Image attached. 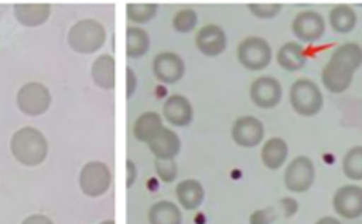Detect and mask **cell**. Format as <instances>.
Returning a JSON list of instances; mask_svg holds the SVG:
<instances>
[{"mask_svg":"<svg viewBox=\"0 0 362 224\" xmlns=\"http://www.w3.org/2000/svg\"><path fill=\"white\" fill-rule=\"evenodd\" d=\"M11 154L20 165L34 168L48 155V140L35 127H21L11 138Z\"/></svg>","mask_w":362,"mask_h":224,"instance_id":"obj_1","label":"cell"},{"mask_svg":"<svg viewBox=\"0 0 362 224\" xmlns=\"http://www.w3.org/2000/svg\"><path fill=\"white\" fill-rule=\"evenodd\" d=\"M105 42L106 28L103 27L101 21L92 20V18L76 21L67 34V45L80 55H92V53L99 52Z\"/></svg>","mask_w":362,"mask_h":224,"instance_id":"obj_2","label":"cell"},{"mask_svg":"<svg viewBox=\"0 0 362 224\" xmlns=\"http://www.w3.org/2000/svg\"><path fill=\"white\" fill-rule=\"evenodd\" d=\"M290 105L300 117H315L324 108V94L310 78H299L290 87Z\"/></svg>","mask_w":362,"mask_h":224,"instance_id":"obj_3","label":"cell"},{"mask_svg":"<svg viewBox=\"0 0 362 224\" xmlns=\"http://www.w3.org/2000/svg\"><path fill=\"white\" fill-rule=\"evenodd\" d=\"M81 193L88 198H99L106 194L112 186V172L108 165L103 161H90L81 168L78 175Z\"/></svg>","mask_w":362,"mask_h":224,"instance_id":"obj_4","label":"cell"},{"mask_svg":"<svg viewBox=\"0 0 362 224\" xmlns=\"http://www.w3.org/2000/svg\"><path fill=\"white\" fill-rule=\"evenodd\" d=\"M16 105L23 115L39 117L48 112L52 106V92L39 81H30L18 90Z\"/></svg>","mask_w":362,"mask_h":224,"instance_id":"obj_5","label":"cell"},{"mask_svg":"<svg viewBox=\"0 0 362 224\" xmlns=\"http://www.w3.org/2000/svg\"><path fill=\"white\" fill-rule=\"evenodd\" d=\"M237 59L247 71H264L272 60V48L264 37L251 35L240 41L237 48Z\"/></svg>","mask_w":362,"mask_h":224,"instance_id":"obj_6","label":"cell"},{"mask_svg":"<svg viewBox=\"0 0 362 224\" xmlns=\"http://www.w3.org/2000/svg\"><path fill=\"white\" fill-rule=\"evenodd\" d=\"M315 177H317V170H315L313 161L306 155H299L286 166L285 186L293 194L306 193L315 184Z\"/></svg>","mask_w":362,"mask_h":224,"instance_id":"obj_7","label":"cell"},{"mask_svg":"<svg viewBox=\"0 0 362 224\" xmlns=\"http://www.w3.org/2000/svg\"><path fill=\"white\" fill-rule=\"evenodd\" d=\"M325 25L324 16L317 11H303L297 14L292 21V32L300 42H317L324 37L325 34Z\"/></svg>","mask_w":362,"mask_h":224,"instance_id":"obj_8","label":"cell"},{"mask_svg":"<svg viewBox=\"0 0 362 224\" xmlns=\"http://www.w3.org/2000/svg\"><path fill=\"white\" fill-rule=\"evenodd\" d=\"M250 98L255 106L262 110H272L281 102L283 87L276 78L260 76L251 83Z\"/></svg>","mask_w":362,"mask_h":224,"instance_id":"obj_9","label":"cell"},{"mask_svg":"<svg viewBox=\"0 0 362 224\" xmlns=\"http://www.w3.org/2000/svg\"><path fill=\"white\" fill-rule=\"evenodd\" d=\"M152 73L165 85L179 83L186 74V64L173 52H161L152 60Z\"/></svg>","mask_w":362,"mask_h":224,"instance_id":"obj_10","label":"cell"},{"mask_svg":"<svg viewBox=\"0 0 362 224\" xmlns=\"http://www.w3.org/2000/svg\"><path fill=\"white\" fill-rule=\"evenodd\" d=\"M332 207L343 219L362 218V187L357 184L339 187L332 198Z\"/></svg>","mask_w":362,"mask_h":224,"instance_id":"obj_11","label":"cell"},{"mask_svg":"<svg viewBox=\"0 0 362 224\" xmlns=\"http://www.w3.org/2000/svg\"><path fill=\"white\" fill-rule=\"evenodd\" d=\"M265 138V127L260 119L257 117H240L233 122L232 126V140L235 141L239 147L253 148L264 141Z\"/></svg>","mask_w":362,"mask_h":224,"instance_id":"obj_12","label":"cell"},{"mask_svg":"<svg viewBox=\"0 0 362 224\" xmlns=\"http://www.w3.org/2000/svg\"><path fill=\"white\" fill-rule=\"evenodd\" d=\"M194 45H197L198 52L205 57H219L226 49L228 45V39H226L225 30H223L219 25L209 23L204 25L200 30L197 32V37H194Z\"/></svg>","mask_w":362,"mask_h":224,"instance_id":"obj_13","label":"cell"},{"mask_svg":"<svg viewBox=\"0 0 362 224\" xmlns=\"http://www.w3.org/2000/svg\"><path fill=\"white\" fill-rule=\"evenodd\" d=\"M193 105L180 94L170 95L163 105V119H166V122L173 127H187L193 122Z\"/></svg>","mask_w":362,"mask_h":224,"instance_id":"obj_14","label":"cell"},{"mask_svg":"<svg viewBox=\"0 0 362 224\" xmlns=\"http://www.w3.org/2000/svg\"><path fill=\"white\" fill-rule=\"evenodd\" d=\"M354 74L356 73L352 69L329 59V62L322 69V85L332 94H343L352 85Z\"/></svg>","mask_w":362,"mask_h":224,"instance_id":"obj_15","label":"cell"},{"mask_svg":"<svg viewBox=\"0 0 362 224\" xmlns=\"http://www.w3.org/2000/svg\"><path fill=\"white\" fill-rule=\"evenodd\" d=\"M180 147L182 143L179 134L168 127H163L148 143V148L156 159H175L180 154Z\"/></svg>","mask_w":362,"mask_h":224,"instance_id":"obj_16","label":"cell"},{"mask_svg":"<svg viewBox=\"0 0 362 224\" xmlns=\"http://www.w3.org/2000/svg\"><path fill=\"white\" fill-rule=\"evenodd\" d=\"M115 57L110 53L99 55L90 67V76L95 87L103 88V90H113L115 88Z\"/></svg>","mask_w":362,"mask_h":224,"instance_id":"obj_17","label":"cell"},{"mask_svg":"<svg viewBox=\"0 0 362 224\" xmlns=\"http://www.w3.org/2000/svg\"><path fill=\"white\" fill-rule=\"evenodd\" d=\"M175 196L184 211H197L205 200V189L198 180L186 179L180 180L175 187Z\"/></svg>","mask_w":362,"mask_h":224,"instance_id":"obj_18","label":"cell"},{"mask_svg":"<svg viewBox=\"0 0 362 224\" xmlns=\"http://www.w3.org/2000/svg\"><path fill=\"white\" fill-rule=\"evenodd\" d=\"M52 14L49 4H16L14 6V16L23 27L34 28L46 23Z\"/></svg>","mask_w":362,"mask_h":224,"instance_id":"obj_19","label":"cell"},{"mask_svg":"<svg viewBox=\"0 0 362 224\" xmlns=\"http://www.w3.org/2000/svg\"><path fill=\"white\" fill-rule=\"evenodd\" d=\"M276 60H278V66L283 67L288 73H297V71L303 69L308 62L306 49L300 42H285L281 48L278 49V55H276Z\"/></svg>","mask_w":362,"mask_h":224,"instance_id":"obj_20","label":"cell"},{"mask_svg":"<svg viewBox=\"0 0 362 224\" xmlns=\"http://www.w3.org/2000/svg\"><path fill=\"white\" fill-rule=\"evenodd\" d=\"M262 163L267 170H279L288 159V143L283 138H269L262 147Z\"/></svg>","mask_w":362,"mask_h":224,"instance_id":"obj_21","label":"cell"},{"mask_svg":"<svg viewBox=\"0 0 362 224\" xmlns=\"http://www.w3.org/2000/svg\"><path fill=\"white\" fill-rule=\"evenodd\" d=\"M163 117L156 112H145L134 120L133 134L141 143H151L152 138L163 129Z\"/></svg>","mask_w":362,"mask_h":224,"instance_id":"obj_22","label":"cell"},{"mask_svg":"<svg viewBox=\"0 0 362 224\" xmlns=\"http://www.w3.org/2000/svg\"><path fill=\"white\" fill-rule=\"evenodd\" d=\"M329 25L338 34H350L357 25L356 9L346 4H338L329 13Z\"/></svg>","mask_w":362,"mask_h":224,"instance_id":"obj_23","label":"cell"},{"mask_svg":"<svg viewBox=\"0 0 362 224\" xmlns=\"http://www.w3.org/2000/svg\"><path fill=\"white\" fill-rule=\"evenodd\" d=\"M151 49V35L145 28L131 25L126 32V53L129 59H141Z\"/></svg>","mask_w":362,"mask_h":224,"instance_id":"obj_24","label":"cell"},{"mask_svg":"<svg viewBox=\"0 0 362 224\" xmlns=\"http://www.w3.org/2000/svg\"><path fill=\"white\" fill-rule=\"evenodd\" d=\"M148 223L151 224H182V212L173 201L163 200L148 208Z\"/></svg>","mask_w":362,"mask_h":224,"instance_id":"obj_25","label":"cell"},{"mask_svg":"<svg viewBox=\"0 0 362 224\" xmlns=\"http://www.w3.org/2000/svg\"><path fill=\"white\" fill-rule=\"evenodd\" d=\"M331 60L343 64L356 73L362 66V46L357 42H345L332 52Z\"/></svg>","mask_w":362,"mask_h":224,"instance_id":"obj_26","label":"cell"},{"mask_svg":"<svg viewBox=\"0 0 362 224\" xmlns=\"http://www.w3.org/2000/svg\"><path fill=\"white\" fill-rule=\"evenodd\" d=\"M126 14L127 20L134 23V27H138V25L154 20L156 14H158V6L156 4H127Z\"/></svg>","mask_w":362,"mask_h":224,"instance_id":"obj_27","label":"cell"},{"mask_svg":"<svg viewBox=\"0 0 362 224\" xmlns=\"http://www.w3.org/2000/svg\"><path fill=\"white\" fill-rule=\"evenodd\" d=\"M343 173L346 179L356 180L359 182L362 180V145L352 147L343 158Z\"/></svg>","mask_w":362,"mask_h":224,"instance_id":"obj_28","label":"cell"},{"mask_svg":"<svg viewBox=\"0 0 362 224\" xmlns=\"http://www.w3.org/2000/svg\"><path fill=\"white\" fill-rule=\"evenodd\" d=\"M172 25L177 32H180V34H189V32H193L198 25L197 11L193 9L177 11L175 16H173L172 20Z\"/></svg>","mask_w":362,"mask_h":224,"instance_id":"obj_29","label":"cell"},{"mask_svg":"<svg viewBox=\"0 0 362 224\" xmlns=\"http://www.w3.org/2000/svg\"><path fill=\"white\" fill-rule=\"evenodd\" d=\"M156 173L161 179V182H173L177 179V175H179L175 159H156Z\"/></svg>","mask_w":362,"mask_h":224,"instance_id":"obj_30","label":"cell"},{"mask_svg":"<svg viewBox=\"0 0 362 224\" xmlns=\"http://www.w3.org/2000/svg\"><path fill=\"white\" fill-rule=\"evenodd\" d=\"M250 13L260 20H271L281 13V4H250Z\"/></svg>","mask_w":362,"mask_h":224,"instance_id":"obj_31","label":"cell"},{"mask_svg":"<svg viewBox=\"0 0 362 224\" xmlns=\"http://www.w3.org/2000/svg\"><path fill=\"white\" fill-rule=\"evenodd\" d=\"M276 221L274 208H260V211L253 212L250 218L251 224H272Z\"/></svg>","mask_w":362,"mask_h":224,"instance_id":"obj_32","label":"cell"},{"mask_svg":"<svg viewBox=\"0 0 362 224\" xmlns=\"http://www.w3.org/2000/svg\"><path fill=\"white\" fill-rule=\"evenodd\" d=\"M138 90V76L131 67L126 69V95L127 99H131L134 95V92Z\"/></svg>","mask_w":362,"mask_h":224,"instance_id":"obj_33","label":"cell"},{"mask_svg":"<svg viewBox=\"0 0 362 224\" xmlns=\"http://www.w3.org/2000/svg\"><path fill=\"white\" fill-rule=\"evenodd\" d=\"M279 205H281L285 218H292V216H296L297 211H299V204H297L293 198H283V200L279 201Z\"/></svg>","mask_w":362,"mask_h":224,"instance_id":"obj_34","label":"cell"},{"mask_svg":"<svg viewBox=\"0 0 362 224\" xmlns=\"http://www.w3.org/2000/svg\"><path fill=\"white\" fill-rule=\"evenodd\" d=\"M126 170H127V187H133L138 179V166L134 165L133 161H127Z\"/></svg>","mask_w":362,"mask_h":224,"instance_id":"obj_35","label":"cell"},{"mask_svg":"<svg viewBox=\"0 0 362 224\" xmlns=\"http://www.w3.org/2000/svg\"><path fill=\"white\" fill-rule=\"evenodd\" d=\"M21 224H55L48 216L45 214H34V216H28L27 219H23Z\"/></svg>","mask_w":362,"mask_h":224,"instance_id":"obj_36","label":"cell"},{"mask_svg":"<svg viewBox=\"0 0 362 224\" xmlns=\"http://www.w3.org/2000/svg\"><path fill=\"white\" fill-rule=\"evenodd\" d=\"M315 224H341V221H339V219H336V218H331V216H327V218L318 219V221Z\"/></svg>","mask_w":362,"mask_h":224,"instance_id":"obj_37","label":"cell"},{"mask_svg":"<svg viewBox=\"0 0 362 224\" xmlns=\"http://www.w3.org/2000/svg\"><path fill=\"white\" fill-rule=\"evenodd\" d=\"M99 224H115V221H113V219H106V221H103V223H99Z\"/></svg>","mask_w":362,"mask_h":224,"instance_id":"obj_38","label":"cell"}]
</instances>
